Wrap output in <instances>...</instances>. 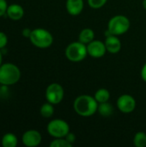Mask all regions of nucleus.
Listing matches in <instances>:
<instances>
[{"mask_svg":"<svg viewBox=\"0 0 146 147\" xmlns=\"http://www.w3.org/2000/svg\"><path fill=\"white\" fill-rule=\"evenodd\" d=\"M130 20L123 15L113 16L108 23V31L114 35H121L126 34L130 28Z\"/></svg>","mask_w":146,"mask_h":147,"instance_id":"20e7f679","label":"nucleus"},{"mask_svg":"<svg viewBox=\"0 0 146 147\" xmlns=\"http://www.w3.org/2000/svg\"><path fill=\"white\" fill-rule=\"evenodd\" d=\"M133 144L136 147L146 146V134L145 132H138L134 135Z\"/></svg>","mask_w":146,"mask_h":147,"instance_id":"6ab92c4d","label":"nucleus"},{"mask_svg":"<svg viewBox=\"0 0 146 147\" xmlns=\"http://www.w3.org/2000/svg\"><path fill=\"white\" fill-rule=\"evenodd\" d=\"M47 133L54 139L65 138L70 132L69 124L62 119H55L47 124Z\"/></svg>","mask_w":146,"mask_h":147,"instance_id":"423d86ee","label":"nucleus"},{"mask_svg":"<svg viewBox=\"0 0 146 147\" xmlns=\"http://www.w3.org/2000/svg\"><path fill=\"white\" fill-rule=\"evenodd\" d=\"M50 147H72V145L65 138H57L50 143Z\"/></svg>","mask_w":146,"mask_h":147,"instance_id":"aec40b11","label":"nucleus"},{"mask_svg":"<svg viewBox=\"0 0 146 147\" xmlns=\"http://www.w3.org/2000/svg\"><path fill=\"white\" fill-rule=\"evenodd\" d=\"M65 96V90L62 85L58 83L49 84L46 90V99L48 102L56 105L60 103Z\"/></svg>","mask_w":146,"mask_h":147,"instance_id":"0eeeda50","label":"nucleus"},{"mask_svg":"<svg viewBox=\"0 0 146 147\" xmlns=\"http://www.w3.org/2000/svg\"><path fill=\"white\" fill-rule=\"evenodd\" d=\"M141 78L142 79L146 82V63L143 65L142 67V70H141Z\"/></svg>","mask_w":146,"mask_h":147,"instance_id":"a878e982","label":"nucleus"},{"mask_svg":"<svg viewBox=\"0 0 146 147\" xmlns=\"http://www.w3.org/2000/svg\"><path fill=\"white\" fill-rule=\"evenodd\" d=\"M94 39H95V33L93 29L89 28L82 29L78 37V40L85 45H88L89 43H90L92 40H94Z\"/></svg>","mask_w":146,"mask_h":147,"instance_id":"4468645a","label":"nucleus"},{"mask_svg":"<svg viewBox=\"0 0 146 147\" xmlns=\"http://www.w3.org/2000/svg\"><path fill=\"white\" fill-rule=\"evenodd\" d=\"M40 115L42 117L44 118H50L52 116V115L54 114V107L53 104L50 103V102H46L44 103L41 108H40Z\"/></svg>","mask_w":146,"mask_h":147,"instance_id":"a211bd4d","label":"nucleus"},{"mask_svg":"<svg viewBox=\"0 0 146 147\" xmlns=\"http://www.w3.org/2000/svg\"><path fill=\"white\" fill-rule=\"evenodd\" d=\"M29 40L34 46L39 48H47L51 47L53 42L52 34L48 30L41 28L33 29Z\"/></svg>","mask_w":146,"mask_h":147,"instance_id":"7ed1b4c3","label":"nucleus"},{"mask_svg":"<svg viewBox=\"0 0 146 147\" xmlns=\"http://www.w3.org/2000/svg\"><path fill=\"white\" fill-rule=\"evenodd\" d=\"M105 46H106L107 51L113 54L118 53L121 49L120 40L118 38L117 35H114V34H109L106 37Z\"/></svg>","mask_w":146,"mask_h":147,"instance_id":"9b49d317","label":"nucleus"},{"mask_svg":"<svg viewBox=\"0 0 146 147\" xmlns=\"http://www.w3.org/2000/svg\"><path fill=\"white\" fill-rule=\"evenodd\" d=\"M110 96L111 95H110V92L108 90L102 88V89H99L96 91L94 97L97 101L98 103H102V102H108L110 99Z\"/></svg>","mask_w":146,"mask_h":147,"instance_id":"f3484780","label":"nucleus"},{"mask_svg":"<svg viewBox=\"0 0 146 147\" xmlns=\"http://www.w3.org/2000/svg\"><path fill=\"white\" fill-rule=\"evenodd\" d=\"M108 0H88V4L92 9H100L103 7Z\"/></svg>","mask_w":146,"mask_h":147,"instance_id":"412c9836","label":"nucleus"},{"mask_svg":"<svg viewBox=\"0 0 146 147\" xmlns=\"http://www.w3.org/2000/svg\"><path fill=\"white\" fill-rule=\"evenodd\" d=\"M21 78L20 69L14 64L5 63L0 66V84L8 86L16 84Z\"/></svg>","mask_w":146,"mask_h":147,"instance_id":"f03ea898","label":"nucleus"},{"mask_svg":"<svg viewBox=\"0 0 146 147\" xmlns=\"http://www.w3.org/2000/svg\"><path fill=\"white\" fill-rule=\"evenodd\" d=\"M84 7L83 0H67L66 1V10L67 12L75 16L82 13Z\"/></svg>","mask_w":146,"mask_h":147,"instance_id":"f8f14e48","label":"nucleus"},{"mask_svg":"<svg viewBox=\"0 0 146 147\" xmlns=\"http://www.w3.org/2000/svg\"><path fill=\"white\" fill-rule=\"evenodd\" d=\"M97 112L103 117H109L114 114V109L111 103H109L108 102H106L99 103Z\"/></svg>","mask_w":146,"mask_h":147,"instance_id":"2eb2a0df","label":"nucleus"},{"mask_svg":"<svg viewBox=\"0 0 146 147\" xmlns=\"http://www.w3.org/2000/svg\"><path fill=\"white\" fill-rule=\"evenodd\" d=\"M87 50H88V55L94 59H99L103 57L107 51L105 42H102V40H92L90 43L87 45Z\"/></svg>","mask_w":146,"mask_h":147,"instance_id":"1a4fd4ad","label":"nucleus"},{"mask_svg":"<svg viewBox=\"0 0 146 147\" xmlns=\"http://www.w3.org/2000/svg\"><path fill=\"white\" fill-rule=\"evenodd\" d=\"M7 2L6 0H0V17L3 16L7 11Z\"/></svg>","mask_w":146,"mask_h":147,"instance_id":"5701e85b","label":"nucleus"},{"mask_svg":"<svg viewBox=\"0 0 146 147\" xmlns=\"http://www.w3.org/2000/svg\"><path fill=\"white\" fill-rule=\"evenodd\" d=\"M7 43H8L7 35L4 33L0 32V49L5 47V46L7 45Z\"/></svg>","mask_w":146,"mask_h":147,"instance_id":"4be33fe9","label":"nucleus"},{"mask_svg":"<svg viewBox=\"0 0 146 147\" xmlns=\"http://www.w3.org/2000/svg\"><path fill=\"white\" fill-rule=\"evenodd\" d=\"M6 13L10 19L14 21H18L22 18L24 15V9L21 5L14 3L8 6Z\"/></svg>","mask_w":146,"mask_h":147,"instance_id":"ddd939ff","label":"nucleus"},{"mask_svg":"<svg viewBox=\"0 0 146 147\" xmlns=\"http://www.w3.org/2000/svg\"><path fill=\"white\" fill-rule=\"evenodd\" d=\"M1 143L3 147H15L17 146L18 140L15 134L8 133L3 136Z\"/></svg>","mask_w":146,"mask_h":147,"instance_id":"dca6fc26","label":"nucleus"},{"mask_svg":"<svg viewBox=\"0 0 146 147\" xmlns=\"http://www.w3.org/2000/svg\"><path fill=\"white\" fill-rule=\"evenodd\" d=\"M99 103L94 96L89 95H81L77 96L73 102L75 112L83 117L92 116L97 112Z\"/></svg>","mask_w":146,"mask_h":147,"instance_id":"f257e3e1","label":"nucleus"},{"mask_svg":"<svg viewBox=\"0 0 146 147\" xmlns=\"http://www.w3.org/2000/svg\"><path fill=\"white\" fill-rule=\"evenodd\" d=\"M31 32H32V30L31 29H29V28H24L23 30H22V35L24 36V37H26V38H29L30 37V34H31Z\"/></svg>","mask_w":146,"mask_h":147,"instance_id":"393cba45","label":"nucleus"},{"mask_svg":"<svg viewBox=\"0 0 146 147\" xmlns=\"http://www.w3.org/2000/svg\"><path fill=\"white\" fill-rule=\"evenodd\" d=\"M65 138V139H66V140H67L68 142H70L72 146H73V144L75 143L76 139H77L76 135H75L73 133H71V132H69V133L67 134V135H66Z\"/></svg>","mask_w":146,"mask_h":147,"instance_id":"b1692460","label":"nucleus"},{"mask_svg":"<svg viewBox=\"0 0 146 147\" xmlns=\"http://www.w3.org/2000/svg\"><path fill=\"white\" fill-rule=\"evenodd\" d=\"M117 107L119 110L124 114L132 113L136 108V100L131 95H121L117 100Z\"/></svg>","mask_w":146,"mask_h":147,"instance_id":"6e6552de","label":"nucleus"},{"mask_svg":"<svg viewBox=\"0 0 146 147\" xmlns=\"http://www.w3.org/2000/svg\"><path fill=\"white\" fill-rule=\"evenodd\" d=\"M2 65V53L0 52V66Z\"/></svg>","mask_w":146,"mask_h":147,"instance_id":"cd10ccee","label":"nucleus"},{"mask_svg":"<svg viewBox=\"0 0 146 147\" xmlns=\"http://www.w3.org/2000/svg\"><path fill=\"white\" fill-rule=\"evenodd\" d=\"M22 140L23 145L26 146L35 147L41 143L42 137L40 132L36 130H28L23 134Z\"/></svg>","mask_w":146,"mask_h":147,"instance_id":"9d476101","label":"nucleus"},{"mask_svg":"<svg viewBox=\"0 0 146 147\" xmlns=\"http://www.w3.org/2000/svg\"><path fill=\"white\" fill-rule=\"evenodd\" d=\"M143 7L146 10V0H143Z\"/></svg>","mask_w":146,"mask_h":147,"instance_id":"bb28decb","label":"nucleus"},{"mask_svg":"<svg viewBox=\"0 0 146 147\" xmlns=\"http://www.w3.org/2000/svg\"><path fill=\"white\" fill-rule=\"evenodd\" d=\"M88 55L87 45L81 41H74L70 43L65 49V56L67 59L72 62H79L83 60Z\"/></svg>","mask_w":146,"mask_h":147,"instance_id":"39448f33","label":"nucleus"}]
</instances>
